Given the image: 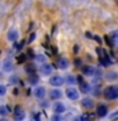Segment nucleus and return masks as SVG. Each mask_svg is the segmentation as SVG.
<instances>
[{
  "label": "nucleus",
  "mask_w": 118,
  "mask_h": 121,
  "mask_svg": "<svg viewBox=\"0 0 118 121\" xmlns=\"http://www.w3.org/2000/svg\"><path fill=\"white\" fill-rule=\"evenodd\" d=\"M104 96L108 100H116L118 97V88L116 86H109L104 90Z\"/></svg>",
  "instance_id": "f257e3e1"
},
{
  "label": "nucleus",
  "mask_w": 118,
  "mask_h": 121,
  "mask_svg": "<svg viewBox=\"0 0 118 121\" xmlns=\"http://www.w3.org/2000/svg\"><path fill=\"white\" fill-rule=\"evenodd\" d=\"M64 78L61 77V76H52L51 79H49V83H51L52 86H55V87H60V86H62L64 85Z\"/></svg>",
  "instance_id": "f03ea898"
},
{
  "label": "nucleus",
  "mask_w": 118,
  "mask_h": 121,
  "mask_svg": "<svg viewBox=\"0 0 118 121\" xmlns=\"http://www.w3.org/2000/svg\"><path fill=\"white\" fill-rule=\"evenodd\" d=\"M66 96H67V98H70V100H78L79 98V91L76 90V88H67L66 90Z\"/></svg>",
  "instance_id": "7ed1b4c3"
},
{
  "label": "nucleus",
  "mask_w": 118,
  "mask_h": 121,
  "mask_svg": "<svg viewBox=\"0 0 118 121\" xmlns=\"http://www.w3.org/2000/svg\"><path fill=\"white\" fill-rule=\"evenodd\" d=\"M24 111L20 108V107H17L15 108V111H14V119L15 121H23L24 120Z\"/></svg>",
  "instance_id": "20e7f679"
},
{
  "label": "nucleus",
  "mask_w": 118,
  "mask_h": 121,
  "mask_svg": "<svg viewBox=\"0 0 118 121\" xmlns=\"http://www.w3.org/2000/svg\"><path fill=\"white\" fill-rule=\"evenodd\" d=\"M39 71L42 72V74H51L52 73V66L49 63H43L39 68Z\"/></svg>",
  "instance_id": "39448f33"
},
{
  "label": "nucleus",
  "mask_w": 118,
  "mask_h": 121,
  "mask_svg": "<svg viewBox=\"0 0 118 121\" xmlns=\"http://www.w3.org/2000/svg\"><path fill=\"white\" fill-rule=\"evenodd\" d=\"M44 95H46V88L44 87H37V88L34 90V96H36L37 98L44 97Z\"/></svg>",
  "instance_id": "423d86ee"
},
{
  "label": "nucleus",
  "mask_w": 118,
  "mask_h": 121,
  "mask_svg": "<svg viewBox=\"0 0 118 121\" xmlns=\"http://www.w3.org/2000/svg\"><path fill=\"white\" fill-rule=\"evenodd\" d=\"M81 105H83L84 108L90 110V108L94 106V102H93V100H90V98H84V100L81 101Z\"/></svg>",
  "instance_id": "0eeeda50"
},
{
  "label": "nucleus",
  "mask_w": 118,
  "mask_h": 121,
  "mask_svg": "<svg viewBox=\"0 0 118 121\" xmlns=\"http://www.w3.org/2000/svg\"><path fill=\"white\" fill-rule=\"evenodd\" d=\"M18 37H19V34H18V32L15 29H11L9 33H8V39H9L10 42H15L18 39Z\"/></svg>",
  "instance_id": "6e6552de"
},
{
  "label": "nucleus",
  "mask_w": 118,
  "mask_h": 121,
  "mask_svg": "<svg viewBox=\"0 0 118 121\" xmlns=\"http://www.w3.org/2000/svg\"><path fill=\"white\" fill-rule=\"evenodd\" d=\"M107 112H108V110H107V107H105L104 105L98 106V108H97V115H98V116L103 117V116H105V115H107Z\"/></svg>",
  "instance_id": "1a4fd4ad"
},
{
  "label": "nucleus",
  "mask_w": 118,
  "mask_h": 121,
  "mask_svg": "<svg viewBox=\"0 0 118 121\" xmlns=\"http://www.w3.org/2000/svg\"><path fill=\"white\" fill-rule=\"evenodd\" d=\"M61 91L60 90H57V88H55V90H52L51 92H49V97L52 98V100H59V98L61 97Z\"/></svg>",
  "instance_id": "9d476101"
},
{
  "label": "nucleus",
  "mask_w": 118,
  "mask_h": 121,
  "mask_svg": "<svg viewBox=\"0 0 118 121\" xmlns=\"http://www.w3.org/2000/svg\"><path fill=\"white\" fill-rule=\"evenodd\" d=\"M69 66V60L66 58H60L59 62H57V67L61 68V69H65V68H67Z\"/></svg>",
  "instance_id": "9b49d317"
},
{
  "label": "nucleus",
  "mask_w": 118,
  "mask_h": 121,
  "mask_svg": "<svg viewBox=\"0 0 118 121\" xmlns=\"http://www.w3.org/2000/svg\"><path fill=\"white\" fill-rule=\"evenodd\" d=\"M83 73L88 74V76H93L95 73V69H94V67H91V66H85L83 68Z\"/></svg>",
  "instance_id": "f8f14e48"
},
{
  "label": "nucleus",
  "mask_w": 118,
  "mask_h": 121,
  "mask_svg": "<svg viewBox=\"0 0 118 121\" xmlns=\"http://www.w3.org/2000/svg\"><path fill=\"white\" fill-rule=\"evenodd\" d=\"M55 111H56L57 115H59V113H62L65 111V106L61 104V102H57V104L55 105Z\"/></svg>",
  "instance_id": "ddd939ff"
},
{
  "label": "nucleus",
  "mask_w": 118,
  "mask_h": 121,
  "mask_svg": "<svg viewBox=\"0 0 118 121\" xmlns=\"http://www.w3.org/2000/svg\"><path fill=\"white\" fill-rule=\"evenodd\" d=\"M80 91H81V92H84V93L89 92V91H90L89 85H88V83H85V82H80Z\"/></svg>",
  "instance_id": "4468645a"
},
{
  "label": "nucleus",
  "mask_w": 118,
  "mask_h": 121,
  "mask_svg": "<svg viewBox=\"0 0 118 121\" xmlns=\"http://www.w3.org/2000/svg\"><path fill=\"white\" fill-rule=\"evenodd\" d=\"M11 68H13V63H11V60H6L5 63H4V69L6 72L11 71Z\"/></svg>",
  "instance_id": "2eb2a0df"
},
{
  "label": "nucleus",
  "mask_w": 118,
  "mask_h": 121,
  "mask_svg": "<svg viewBox=\"0 0 118 121\" xmlns=\"http://www.w3.org/2000/svg\"><path fill=\"white\" fill-rule=\"evenodd\" d=\"M10 111V108L8 107V106H0V115H6L8 112Z\"/></svg>",
  "instance_id": "dca6fc26"
},
{
  "label": "nucleus",
  "mask_w": 118,
  "mask_h": 121,
  "mask_svg": "<svg viewBox=\"0 0 118 121\" xmlns=\"http://www.w3.org/2000/svg\"><path fill=\"white\" fill-rule=\"evenodd\" d=\"M67 83H70V85H74V83L76 82V78L74 77V76H72V74H70V76H67Z\"/></svg>",
  "instance_id": "f3484780"
},
{
  "label": "nucleus",
  "mask_w": 118,
  "mask_h": 121,
  "mask_svg": "<svg viewBox=\"0 0 118 121\" xmlns=\"http://www.w3.org/2000/svg\"><path fill=\"white\" fill-rule=\"evenodd\" d=\"M5 92H6V87L4 85H0V96H4Z\"/></svg>",
  "instance_id": "a211bd4d"
},
{
  "label": "nucleus",
  "mask_w": 118,
  "mask_h": 121,
  "mask_svg": "<svg viewBox=\"0 0 118 121\" xmlns=\"http://www.w3.org/2000/svg\"><path fill=\"white\" fill-rule=\"evenodd\" d=\"M51 120H52V121H62V117L56 113V115H53V116L51 117Z\"/></svg>",
  "instance_id": "6ab92c4d"
},
{
  "label": "nucleus",
  "mask_w": 118,
  "mask_h": 121,
  "mask_svg": "<svg viewBox=\"0 0 118 121\" xmlns=\"http://www.w3.org/2000/svg\"><path fill=\"white\" fill-rule=\"evenodd\" d=\"M24 59H25V56H24V54H20V56L18 57V62H19V63L24 62Z\"/></svg>",
  "instance_id": "aec40b11"
},
{
  "label": "nucleus",
  "mask_w": 118,
  "mask_h": 121,
  "mask_svg": "<svg viewBox=\"0 0 118 121\" xmlns=\"http://www.w3.org/2000/svg\"><path fill=\"white\" fill-rule=\"evenodd\" d=\"M34 38H36V34H34V33H32V34H30V35H29V39H28V43H32V42L34 40Z\"/></svg>",
  "instance_id": "412c9836"
},
{
  "label": "nucleus",
  "mask_w": 118,
  "mask_h": 121,
  "mask_svg": "<svg viewBox=\"0 0 118 121\" xmlns=\"http://www.w3.org/2000/svg\"><path fill=\"white\" fill-rule=\"evenodd\" d=\"M38 82V77H30V83H37Z\"/></svg>",
  "instance_id": "4be33fe9"
},
{
  "label": "nucleus",
  "mask_w": 118,
  "mask_h": 121,
  "mask_svg": "<svg viewBox=\"0 0 118 121\" xmlns=\"http://www.w3.org/2000/svg\"><path fill=\"white\" fill-rule=\"evenodd\" d=\"M33 69H34V68H33L32 66H28V68H25V71H28L29 73H32V72H33Z\"/></svg>",
  "instance_id": "5701e85b"
},
{
  "label": "nucleus",
  "mask_w": 118,
  "mask_h": 121,
  "mask_svg": "<svg viewBox=\"0 0 118 121\" xmlns=\"http://www.w3.org/2000/svg\"><path fill=\"white\" fill-rule=\"evenodd\" d=\"M0 121H8V120H5V119H0Z\"/></svg>",
  "instance_id": "b1692460"
}]
</instances>
